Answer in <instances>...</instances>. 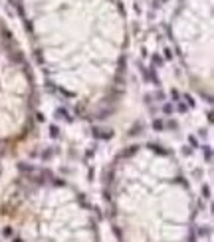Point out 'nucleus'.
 <instances>
[{
	"instance_id": "obj_1",
	"label": "nucleus",
	"mask_w": 214,
	"mask_h": 242,
	"mask_svg": "<svg viewBox=\"0 0 214 242\" xmlns=\"http://www.w3.org/2000/svg\"><path fill=\"white\" fill-rule=\"evenodd\" d=\"M155 129H163V123L161 121H155Z\"/></svg>"
}]
</instances>
